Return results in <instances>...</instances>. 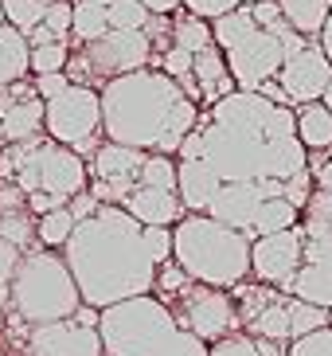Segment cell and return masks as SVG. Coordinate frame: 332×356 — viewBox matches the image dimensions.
Instances as JSON below:
<instances>
[{
  "label": "cell",
  "mask_w": 332,
  "mask_h": 356,
  "mask_svg": "<svg viewBox=\"0 0 332 356\" xmlns=\"http://www.w3.org/2000/svg\"><path fill=\"white\" fill-rule=\"evenodd\" d=\"M106 356H208V345L180 329L160 298H129L102 309L98 321Z\"/></svg>",
  "instance_id": "cell-4"
},
{
  "label": "cell",
  "mask_w": 332,
  "mask_h": 356,
  "mask_svg": "<svg viewBox=\"0 0 332 356\" xmlns=\"http://www.w3.org/2000/svg\"><path fill=\"white\" fill-rule=\"evenodd\" d=\"M329 329H332V309H329Z\"/></svg>",
  "instance_id": "cell-54"
},
{
  "label": "cell",
  "mask_w": 332,
  "mask_h": 356,
  "mask_svg": "<svg viewBox=\"0 0 332 356\" xmlns=\"http://www.w3.org/2000/svg\"><path fill=\"white\" fill-rule=\"evenodd\" d=\"M28 353L31 356H106L98 329H83L78 321H51L28 329Z\"/></svg>",
  "instance_id": "cell-15"
},
{
  "label": "cell",
  "mask_w": 332,
  "mask_h": 356,
  "mask_svg": "<svg viewBox=\"0 0 332 356\" xmlns=\"http://www.w3.org/2000/svg\"><path fill=\"white\" fill-rule=\"evenodd\" d=\"M67 211L74 216V223H83V220H90L94 211H98V200H94L90 192H78V196H74L71 204H67Z\"/></svg>",
  "instance_id": "cell-47"
},
{
  "label": "cell",
  "mask_w": 332,
  "mask_h": 356,
  "mask_svg": "<svg viewBox=\"0 0 332 356\" xmlns=\"http://www.w3.org/2000/svg\"><path fill=\"white\" fill-rule=\"evenodd\" d=\"M28 63H31V47L16 28L0 24V90L24 83L28 79Z\"/></svg>",
  "instance_id": "cell-23"
},
{
  "label": "cell",
  "mask_w": 332,
  "mask_h": 356,
  "mask_svg": "<svg viewBox=\"0 0 332 356\" xmlns=\"http://www.w3.org/2000/svg\"><path fill=\"white\" fill-rule=\"evenodd\" d=\"M188 282H192V278H188V274L180 270L176 262H165V266H156V286H153V290L160 293V302L168 305V302H172V298H176L180 290H184Z\"/></svg>",
  "instance_id": "cell-37"
},
{
  "label": "cell",
  "mask_w": 332,
  "mask_h": 356,
  "mask_svg": "<svg viewBox=\"0 0 332 356\" xmlns=\"http://www.w3.org/2000/svg\"><path fill=\"white\" fill-rule=\"evenodd\" d=\"M192 79H196V86H199L204 106H215L227 95H235V79H231L227 59H223V51H219L215 43L192 55Z\"/></svg>",
  "instance_id": "cell-19"
},
{
  "label": "cell",
  "mask_w": 332,
  "mask_h": 356,
  "mask_svg": "<svg viewBox=\"0 0 332 356\" xmlns=\"http://www.w3.org/2000/svg\"><path fill=\"white\" fill-rule=\"evenodd\" d=\"M290 345H278V341H258L250 333H231L215 345H208V356H290Z\"/></svg>",
  "instance_id": "cell-26"
},
{
  "label": "cell",
  "mask_w": 332,
  "mask_h": 356,
  "mask_svg": "<svg viewBox=\"0 0 332 356\" xmlns=\"http://www.w3.org/2000/svg\"><path fill=\"white\" fill-rule=\"evenodd\" d=\"M67 59H71V47H67V43H47V47H35V51H31L28 71H35V74H59L63 67H67Z\"/></svg>",
  "instance_id": "cell-36"
},
{
  "label": "cell",
  "mask_w": 332,
  "mask_h": 356,
  "mask_svg": "<svg viewBox=\"0 0 332 356\" xmlns=\"http://www.w3.org/2000/svg\"><path fill=\"white\" fill-rule=\"evenodd\" d=\"M285 293L317 305V309H332V266H301Z\"/></svg>",
  "instance_id": "cell-24"
},
{
  "label": "cell",
  "mask_w": 332,
  "mask_h": 356,
  "mask_svg": "<svg viewBox=\"0 0 332 356\" xmlns=\"http://www.w3.org/2000/svg\"><path fill=\"white\" fill-rule=\"evenodd\" d=\"M145 12H153V16H172V12L184 8V0H137Z\"/></svg>",
  "instance_id": "cell-48"
},
{
  "label": "cell",
  "mask_w": 332,
  "mask_h": 356,
  "mask_svg": "<svg viewBox=\"0 0 332 356\" xmlns=\"http://www.w3.org/2000/svg\"><path fill=\"white\" fill-rule=\"evenodd\" d=\"M278 8H281V20L301 40H321L324 24L332 16V0H278Z\"/></svg>",
  "instance_id": "cell-20"
},
{
  "label": "cell",
  "mask_w": 332,
  "mask_h": 356,
  "mask_svg": "<svg viewBox=\"0 0 332 356\" xmlns=\"http://www.w3.org/2000/svg\"><path fill=\"white\" fill-rule=\"evenodd\" d=\"M324 106H329V110H332V86H329V95H324Z\"/></svg>",
  "instance_id": "cell-52"
},
{
  "label": "cell",
  "mask_w": 332,
  "mask_h": 356,
  "mask_svg": "<svg viewBox=\"0 0 332 356\" xmlns=\"http://www.w3.org/2000/svg\"><path fill=\"white\" fill-rule=\"evenodd\" d=\"M98 98H102V134L110 145L160 157H176L199 118V106L188 102L184 90L156 67L106 83Z\"/></svg>",
  "instance_id": "cell-3"
},
{
  "label": "cell",
  "mask_w": 332,
  "mask_h": 356,
  "mask_svg": "<svg viewBox=\"0 0 332 356\" xmlns=\"http://www.w3.org/2000/svg\"><path fill=\"white\" fill-rule=\"evenodd\" d=\"M301 220H324V223H332V192L313 188L309 204H305V211H301Z\"/></svg>",
  "instance_id": "cell-45"
},
{
  "label": "cell",
  "mask_w": 332,
  "mask_h": 356,
  "mask_svg": "<svg viewBox=\"0 0 332 356\" xmlns=\"http://www.w3.org/2000/svg\"><path fill=\"white\" fill-rule=\"evenodd\" d=\"M219 188H223V180L204 161H176V196L188 216H208Z\"/></svg>",
  "instance_id": "cell-18"
},
{
  "label": "cell",
  "mask_w": 332,
  "mask_h": 356,
  "mask_svg": "<svg viewBox=\"0 0 332 356\" xmlns=\"http://www.w3.org/2000/svg\"><path fill=\"white\" fill-rule=\"evenodd\" d=\"M329 325V309H317V305L301 302V298H290V337H309L317 329Z\"/></svg>",
  "instance_id": "cell-35"
},
{
  "label": "cell",
  "mask_w": 332,
  "mask_h": 356,
  "mask_svg": "<svg viewBox=\"0 0 332 356\" xmlns=\"http://www.w3.org/2000/svg\"><path fill=\"white\" fill-rule=\"evenodd\" d=\"M211 35H215V47L223 51V59H227L235 90L258 95L262 83L278 79L281 63H285V43L274 32H266V28L254 24L247 4H239L235 12L211 20Z\"/></svg>",
  "instance_id": "cell-7"
},
{
  "label": "cell",
  "mask_w": 332,
  "mask_h": 356,
  "mask_svg": "<svg viewBox=\"0 0 332 356\" xmlns=\"http://www.w3.org/2000/svg\"><path fill=\"white\" fill-rule=\"evenodd\" d=\"M168 309H172L180 329L199 337L204 345H215V341H223V337H231V333H242L239 309H235L231 290H211V286L188 282L184 290L168 302Z\"/></svg>",
  "instance_id": "cell-10"
},
{
  "label": "cell",
  "mask_w": 332,
  "mask_h": 356,
  "mask_svg": "<svg viewBox=\"0 0 332 356\" xmlns=\"http://www.w3.org/2000/svg\"><path fill=\"white\" fill-rule=\"evenodd\" d=\"M71 321H78L83 329H98V321H102V309H94V305H78Z\"/></svg>",
  "instance_id": "cell-49"
},
{
  "label": "cell",
  "mask_w": 332,
  "mask_h": 356,
  "mask_svg": "<svg viewBox=\"0 0 332 356\" xmlns=\"http://www.w3.org/2000/svg\"><path fill=\"white\" fill-rule=\"evenodd\" d=\"M67 63H71L67 79L74 86H90L94 90V83L106 86L122 79V74L153 67V40H149V32H106L102 40L83 43V51L67 59Z\"/></svg>",
  "instance_id": "cell-9"
},
{
  "label": "cell",
  "mask_w": 332,
  "mask_h": 356,
  "mask_svg": "<svg viewBox=\"0 0 332 356\" xmlns=\"http://www.w3.org/2000/svg\"><path fill=\"white\" fill-rule=\"evenodd\" d=\"M86 180H90L86 161L51 137H31L0 149V184H16L24 196L47 192L71 204L78 192H86Z\"/></svg>",
  "instance_id": "cell-6"
},
{
  "label": "cell",
  "mask_w": 332,
  "mask_h": 356,
  "mask_svg": "<svg viewBox=\"0 0 332 356\" xmlns=\"http://www.w3.org/2000/svg\"><path fill=\"white\" fill-rule=\"evenodd\" d=\"M67 86H71L67 71H59V74H40V79H35V98H40V102H51V98H59Z\"/></svg>",
  "instance_id": "cell-44"
},
{
  "label": "cell",
  "mask_w": 332,
  "mask_h": 356,
  "mask_svg": "<svg viewBox=\"0 0 332 356\" xmlns=\"http://www.w3.org/2000/svg\"><path fill=\"white\" fill-rule=\"evenodd\" d=\"M176 161H204L223 184H285L309 168V153L297 141L290 106H274L270 98L242 90L199 110L196 129L184 137Z\"/></svg>",
  "instance_id": "cell-1"
},
{
  "label": "cell",
  "mask_w": 332,
  "mask_h": 356,
  "mask_svg": "<svg viewBox=\"0 0 332 356\" xmlns=\"http://www.w3.org/2000/svg\"><path fill=\"white\" fill-rule=\"evenodd\" d=\"M8 293H12L16 317L28 321V325L67 321V317H74V309L83 305V293L74 286L67 262L55 251H28L24 254Z\"/></svg>",
  "instance_id": "cell-8"
},
{
  "label": "cell",
  "mask_w": 332,
  "mask_h": 356,
  "mask_svg": "<svg viewBox=\"0 0 332 356\" xmlns=\"http://www.w3.org/2000/svg\"><path fill=\"white\" fill-rule=\"evenodd\" d=\"M235 8H239V0H184V12H192V16H199V20H208V24Z\"/></svg>",
  "instance_id": "cell-41"
},
{
  "label": "cell",
  "mask_w": 332,
  "mask_h": 356,
  "mask_svg": "<svg viewBox=\"0 0 332 356\" xmlns=\"http://www.w3.org/2000/svg\"><path fill=\"white\" fill-rule=\"evenodd\" d=\"M301 223V211L293 208V204H285V200H266L258 208V216H254V223H250V231H247V239L254 243V239H262V235H278V231H290V227H297Z\"/></svg>",
  "instance_id": "cell-25"
},
{
  "label": "cell",
  "mask_w": 332,
  "mask_h": 356,
  "mask_svg": "<svg viewBox=\"0 0 332 356\" xmlns=\"http://www.w3.org/2000/svg\"><path fill=\"white\" fill-rule=\"evenodd\" d=\"M301 247H305L301 223L290 231H278V235H262V239L250 243V274L262 286H274V290L285 293L290 282L297 278V270L305 266Z\"/></svg>",
  "instance_id": "cell-12"
},
{
  "label": "cell",
  "mask_w": 332,
  "mask_h": 356,
  "mask_svg": "<svg viewBox=\"0 0 332 356\" xmlns=\"http://www.w3.org/2000/svg\"><path fill=\"white\" fill-rule=\"evenodd\" d=\"M0 24H4V12H0Z\"/></svg>",
  "instance_id": "cell-55"
},
{
  "label": "cell",
  "mask_w": 332,
  "mask_h": 356,
  "mask_svg": "<svg viewBox=\"0 0 332 356\" xmlns=\"http://www.w3.org/2000/svg\"><path fill=\"white\" fill-rule=\"evenodd\" d=\"M211 43H215V35H211L208 20H199L192 12H176V20H172V47L196 55V51H204V47H211Z\"/></svg>",
  "instance_id": "cell-27"
},
{
  "label": "cell",
  "mask_w": 332,
  "mask_h": 356,
  "mask_svg": "<svg viewBox=\"0 0 332 356\" xmlns=\"http://www.w3.org/2000/svg\"><path fill=\"white\" fill-rule=\"evenodd\" d=\"M309 177H313V188L332 192V149H324V153H309Z\"/></svg>",
  "instance_id": "cell-43"
},
{
  "label": "cell",
  "mask_w": 332,
  "mask_h": 356,
  "mask_svg": "<svg viewBox=\"0 0 332 356\" xmlns=\"http://www.w3.org/2000/svg\"><path fill=\"white\" fill-rule=\"evenodd\" d=\"M63 262L83 293V305L94 309L145 298L156 286V262L149 259L145 227L114 204H98L90 220L74 223V235L63 247Z\"/></svg>",
  "instance_id": "cell-2"
},
{
  "label": "cell",
  "mask_w": 332,
  "mask_h": 356,
  "mask_svg": "<svg viewBox=\"0 0 332 356\" xmlns=\"http://www.w3.org/2000/svg\"><path fill=\"white\" fill-rule=\"evenodd\" d=\"M106 32H110V16H106V8L86 4V0H74V8H71V35L78 40V47H83V43L102 40Z\"/></svg>",
  "instance_id": "cell-29"
},
{
  "label": "cell",
  "mask_w": 332,
  "mask_h": 356,
  "mask_svg": "<svg viewBox=\"0 0 332 356\" xmlns=\"http://www.w3.org/2000/svg\"><path fill=\"white\" fill-rule=\"evenodd\" d=\"M309 196H313V177H309V168H305V172H297V177H290V180H285V188H281V200H285V204H293L297 211H305Z\"/></svg>",
  "instance_id": "cell-40"
},
{
  "label": "cell",
  "mask_w": 332,
  "mask_h": 356,
  "mask_svg": "<svg viewBox=\"0 0 332 356\" xmlns=\"http://www.w3.org/2000/svg\"><path fill=\"white\" fill-rule=\"evenodd\" d=\"M285 353L290 356H332V329L324 325V329H317L309 337H297V341H290Z\"/></svg>",
  "instance_id": "cell-38"
},
{
  "label": "cell",
  "mask_w": 332,
  "mask_h": 356,
  "mask_svg": "<svg viewBox=\"0 0 332 356\" xmlns=\"http://www.w3.org/2000/svg\"><path fill=\"white\" fill-rule=\"evenodd\" d=\"M321 51L329 55V63H332V16H329V24H324V32H321Z\"/></svg>",
  "instance_id": "cell-50"
},
{
  "label": "cell",
  "mask_w": 332,
  "mask_h": 356,
  "mask_svg": "<svg viewBox=\"0 0 332 356\" xmlns=\"http://www.w3.org/2000/svg\"><path fill=\"white\" fill-rule=\"evenodd\" d=\"M137 188H160V192H176V157H160L149 153L137 177Z\"/></svg>",
  "instance_id": "cell-32"
},
{
  "label": "cell",
  "mask_w": 332,
  "mask_h": 356,
  "mask_svg": "<svg viewBox=\"0 0 332 356\" xmlns=\"http://www.w3.org/2000/svg\"><path fill=\"white\" fill-rule=\"evenodd\" d=\"M106 16H110V32H149V24L156 20L137 0H117L114 8H106Z\"/></svg>",
  "instance_id": "cell-34"
},
{
  "label": "cell",
  "mask_w": 332,
  "mask_h": 356,
  "mask_svg": "<svg viewBox=\"0 0 332 356\" xmlns=\"http://www.w3.org/2000/svg\"><path fill=\"white\" fill-rule=\"evenodd\" d=\"M71 0H51V8H47V28L55 32V40L59 43H67V35H71Z\"/></svg>",
  "instance_id": "cell-42"
},
{
  "label": "cell",
  "mask_w": 332,
  "mask_h": 356,
  "mask_svg": "<svg viewBox=\"0 0 332 356\" xmlns=\"http://www.w3.org/2000/svg\"><path fill=\"white\" fill-rule=\"evenodd\" d=\"M242 333L258 337V341H278V345H290V293H274V302L266 305V309H258V314L250 317L247 325H242Z\"/></svg>",
  "instance_id": "cell-22"
},
{
  "label": "cell",
  "mask_w": 332,
  "mask_h": 356,
  "mask_svg": "<svg viewBox=\"0 0 332 356\" xmlns=\"http://www.w3.org/2000/svg\"><path fill=\"white\" fill-rule=\"evenodd\" d=\"M145 247L156 266L172 262V227H145Z\"/></svg>",
  "instance_id": "cell-39"
},
{
  "label": "cell",
  "mask_w": 332,
  "mask_h": 356,
  "mask_svg": "<svg viewBox=\"0 0 332 356\" xmlns=\"http://www.w3.org/2000/svg\"><path fill=\"white\" fill-rule=\"evenodd\" d=\"M0 137H4L8 145L43 137V102L35 98V90H28L24 83L0 90Z\"/></svg>",
  "instance_id": "cell-16"
},
{
  "label": "cell",
  "mask_w": 332,
  "mask_h": 356,
  "mask_svg": "<svg viewBox=\"0 0 332 356\" xmlns=\"http://www.w3.org/2000/svg\"><path fill=\"white\" fill-rule=\"evenodd\" d=\"M172 262L199 286L235 290L250 278V239L211 216H184L172 227Z\"/></svg>",
  "instance_id": "cell-5"
},
{
  "label": "cell",
  "mask_w": 332,
  "mask_h": 356,
  "mask_svg": "<svg viewBox=\"0 0 332 356\" xmlns=\"http://www.w3.org/2000/svg\"><path fill=\"white\" fill-rule=\"evenodd\" d=\"M24 251L20 247H12V243L0 239V286H12V278H16V266H20Z\"/></svg>",
  "instance_id": "cell-46"
},
{
  "label": "cell",
  "mask_w": 332,
  "mask_h": 356,
  "mask_svg": "<svg viewBox=\"0 0 332 356\" xmlns=\"http://www.w3.org/2000/svg\"><path fill=\"white\" fill-rule=\"evenodd\" d=\"M281 180H254V184H223L219 188V196L211 200L208 216L215 223H223V227H235L247 235L250 223H254V216H258V208L266 204V200H278L281 196Z\"/></svg>",
  "instance_id": "cell-14"
},
{
  "label": "cell",
  "mask_w": 332,
  "mask_h": 356,
  "mask_svg": "<svg viewBox=\"0 0 332 356\" xmlns=\"http://www.w3.org/2000/svg\"><path fill=\"white\" fill-rule=\"evenodd\" d=\"M102 129V98L90 86H67L59 98L43 102V134L67 149L94 141Z\"/></svg>",
  "instance_id": "cell-11"
},
{
  "label": "cell",
  "mask_w": 332,
  "mask_h": 356,
  "mask_svg": "<svg viewBox=\"0 0 332 356\" xmlns=\"http://www.w3.org/2000/svg\"><path fill=\"white\" fill-rule=\"evenodd\" d=\"M274 83L281 86L290 110L309 106V102H324V95H329V86H332V63H329V55L321 51V40L309 43L305 51L290 55V59L281 63Z\"/></svg>",
  "instance_id": "cell-13"
},
{
  "label": "cell",
  "mask_w": 332,
  "mask_h": 356,
  "mask_svg": "<svg viewBox=\"0 0 332 356\" xmlns=\"http://www.w3.org/2000/svg\"><path fill=\"white\" fill-rule=\"evenodd\" d=\"M0 239L12 243V247H20L24 254L31 251V239H35V220H31V211L20 208V211H0Z\"/></svg>",
  "instance_id": "cell-33"
},
{
  "label": "cell",
  "mask_w": 332,
  "mask_h": 356,
  "mask_svg": "<svg viewBox=\"0 0 332 356\" xmlns=\"http://www.w3.org/2000/svg\"><path fill=\"white\" fill-rule=\"evenodd\" d=\"M122 211H129L141 227H176L188 216L176 192H160V188H133L122 200Z\"/></svg>",
  "instance_id": "cell-17"
},
{
  "label": "cell",
  "mask_w": 332,
  "mask_h": 356,
  "mask_svg": "<svg viewBox=\"0 0 332 356\" xmlns=\"http://www.w3.org/2000/svg\"><path fill=\"white\" fill-rule=\"evenodd\" d=\"M74 235V216L67 208L47 211L35 220V239L43 243V251H55V247H67V239Z\"/></svg>",
  "instance_id": "cell-31"
},
{
  "label": "cell",
  "mask_w": 332,
  "mask_h": 356,
  "mask_svg": "<svg viewBox=\"0 0 332 356\" xmlns=\"http://www.w3.org/2000/svg\"><path fill=\"white\" fill-rule=\"evenodd\" d=\"M301 254L305 266H332V223L324 220H301Z\"/></svg>",
  "instance_id": "cell-30"
},
{
  "label": "cell",
  "mask_w": 332,
  "mask_h": 356,
  "mask_svg": "<svg viewBox=\"0 0 332 356\" xmlns=\"http://www.w3.org/2000/svg\"><path fill=\"white\" fill-rule=\"evenodd\" d=\"M297 122V141L305 145V153H324L332 149V110L324 102H309L293 110Z\"/></svg>",
  "instance_id": "cell-21"
},
{
  "label": "cell",
  "mask_w": 332,
  "mask_h": 356,
  "mask_svg": "<svg viewBox=\"0 0 332 356\" xmlns=\"http://www.w3.org/2000/svg\"><path fill=\"white\" fill-rule=\"evenodd\" d=\"M86 4H98V8H114L117 0H86Z\"/></svg>",
  "instance_id": "cell-51"
},
{
  "label": "cell",
  "mask_w": 332,
  "mask_h": 356,
  "mask_svg": "<svg viewBox=\"0 0 332 356\" xmlns=\"http://www.w3.org/2000/svg\"><path fill=\"white\" fill-rule=\"evenodd\" d=\"M239 4H247V8H250V4H262V0H239Z\"/></svg>",
  "instance_id": "cell-53"
},
{
  "label": "cell",
  "mask_w": 332,
  "mask_h": 356,
  "mask_svg": "<svg viewBox=\"0 0 332 356\" xmlns=\"http://www.w3.org/2000/svg\"><path fill=\"white\" fill-rule=\"evenodd\" d=\"M47 8L51 0H0V12H4V24L16 28V32L28 40L43 20H47Z\"/></svg>",
  "instance_id": "cell-28"
}]
</instances>
